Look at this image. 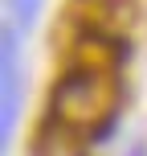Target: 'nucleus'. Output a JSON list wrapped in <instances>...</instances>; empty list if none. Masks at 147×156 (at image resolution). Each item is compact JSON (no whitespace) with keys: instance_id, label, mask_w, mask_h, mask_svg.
I'll use <instances>...</instances> for the list:
<instances>
[{"instance_id":"2","label":"nucleus","mask_w":147,"mask_h":156,"mask_svg":"<svg viewBox=\"0 0 147 156\" xmlns=\"http://www.w3.org/2000/svg\"><path fill=\"white\" fill-rule=\"evenodd\" d=\"M139 16L135 0H82L78 4V21L90 33H110V37H127Z\"/></svg>"},{"instance_id":"1","label":"nucleus","mask_w":147,"mask_h":156,"mask_svg":"<svg viewBox=\"0 0 147 156\" xmlns=\"http://www.w3.org/2000/svg\"><path fill=\"white\" fill-rule=\"evenodd\" d=\"M123 70H86V66H65V74L53 86L49 115L70 136H102L119 115L123 99Z\"/></svg>"}]
</instances>
